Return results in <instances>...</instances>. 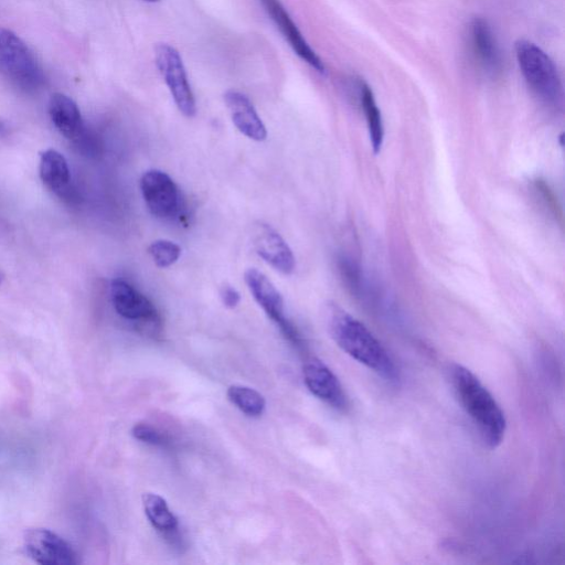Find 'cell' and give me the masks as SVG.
I'll list each match as a JSON object with an SVG mask.
<instances>
[{
	"label": "cell",
	"instance_id": "obj_1",
	"mask_svg": "<svg viewBox=\"0 0 565 565\" xmlns=\"http://www.w3.org/2000/svg\"><path fill=\"white\" fill-rule=\"evenodd\" d=\"M330 335L347 355L390 383L400 380L396 362L370 330L355 317L333 306L329 311Z\"/></svg>",
	"mask_w": 565,
	"mask_h": 565
},
{
	"label": "cell",
	"instance_id": "obj_2",
	"mask_svg": "<svg viewBox=\"0 0 565 565\" xmlns=\"http://www.w3.org/2000/svg\"><path fill=\"white\" fill-rule=\"evenodd\" d=\"M451 381L458 400L483 442L496 449L505 439L507 421L493 394L474 373L461 365L451 368Z\"/></svg>",
	"mask_w": 565,
	"mask_h": 565
},
{
	"label": "cell",
	"instance_id": "obj_3",
	"mask_svg": "<svg viewBox=\"0 0 565 565\" xmlns=\"http://www.w3.org/2000/svg\"><path fill=\"white\" fill-rule=\"evenodd\" d=\"M0 74L24 92H36L45 82L34 53L19 36L5 28L0 29Z\"/></svg>",
	"mask_w": 565,
	"mask_h": 565
},
{
	"label": "cell",
	"instance_id": "obj_4",
	"mask_svg": "<svg viewBox=\"0 0 565 565\" xmlns=\"http://www.w3.org/2000/svg\"><path fill=\"white\" fill-rule=\"evenodd\" d=\"M516 55L522 76L538 97L551 105H560L563 87L558 69L545 51L527 40L516 45Z\"/></svg>",
	"mask_w": 565,
	"mask_h": 565
},
{
	"label": "cell",
	"instance_id": "obj_5",
	"mask_svg": "<svg viewBox=\"0 0 565 565\" xmlns=\"http://www.w3.org/2000/svg\"><path fill=\"white\" fill-rule=\"evenodd\" d=\"M155 59L179 111L188 117L195 116L196 101L179 52L172 46L161 44L155 49Z\"/></svg>",
	"mask_w": 565,
	"mask_h": 565
},
{
	"label": "cell",
	"instance_id": "obj_6",
	"mask_svg": "<svg viewBox=\"0 0 565 565\" xmlns=\"http://www.w3.org/2000/svg\"><path fill=\"white\" fill-rule=\"evenodd\" d=\"M146 206L152 215L172 220L180 211V195L175 181L161 170H149L141 180Z\"/></svg>",
	"mask_w": 565,
	"mask_h": 565
},
{
	"label": "cell",
	"instance_id": "obj_7",
	"mask_svg": "<svg viewBox=\"0 0 565 565\" xmlns=\"http://www.w3.org/2000/svg\"><path fill=\"white\" fill-rule=\"evenodd\" d=\"M27 556L42 565L77 564L78 556L69 543L48 529H30L25 533Z\"/></svg>",
	"mask_w": 565,
	"mask_h": 565
},
{
	"label": "cell",
	"instance_id": "obj_8",
	"mask_svg": "<svg viewBox=\"0 0 565 565\" xmlns=\"http://www.w3.org/2000/svg\"><path fill=\"white\" fill-rule=\"evenodd\" d=\"M111 298L116 313L123 318L152 328L161 324V318L153 303L131 284L123 280L113 281Z\"/></svg>",
	"mask_w": 565,
	"mask_h": 565
},
{
	"label": "cell",
	"instance_id": "obj_9",
	"mask_svg": "<svg viewBox=\"0 0 565 565\" xmlns=\"http://www.w3.org/2000/svg\"><path fill=\"white\" fill-rule=\"evenodd\" d=\"M304 380L309 391L338 411L348 409V398L335 373L323 361L313 358L304 366Z\"/></svg>",
	"mask_w": 565,
	"mask_h": 565
},
{
	"label": "cell",
	"instance_id": "obj_10",
	"mask_svg": "<svg viewBox=\"0 0 565 565\" xmlns=\"http://www.w3.org/2000/svg\"><path fill=\"white\" fill-rule=\"evenodd\" d=\"M245 282L265 314L280 327L284 335L290 333L294 325L285 317L283 297L268 277L258 270L250 269L245 272Z\"/></svg>",
	"mask_w": 565,
	"mask_h": 565
},
{
	"label": "cell",
	"instance_id": "obj_11",
	"mask_svg": "<svg viewBox=\"0 0 565 565\" xmlns=\"http://www.w3.org/2000/svg\"><path fill=\"white\" fill-rule=\"evenodd\" d=\"M266 13L269 14L277 28L280 29L282 35L289 42L290 46L296 52V55L302 58L309 66L321 73H325V66L321 58L308 45L301 31L298 30L290 14L286 12L280 0H261Z\"/></svg>",
	"mask_w": 565,
	"mask_h": 565
},
{
	"label": "cell",
	"instance_id": "obj_12",
	"mask_svg": "<svg viewBox=\"0 0 565 565\" xmlns=\"http://www.w3.org/2000/svg\"><path fill=\"white\" fill-rule=\"evenodd\" d=\"M255 250L277 272L290 275L295 270V258L284 239L271 227L261 225L254 238Z\"/></svg>",
	"mask_w": 565,
	"mask_h": 565
},
{
	"label": "cell",
	"instance_id": "obj_13",
	"mask_svg": "<svg viewBox=\"0 0 565 565\" xmlns=\"http://www.w3.org/2000/svg\"><path fill=\"white\" fill-rule=\"evenodd\" d=\"M49 115L56 129L76 144L88 133L79 106L66 94L52 95L49 101Z\"/></svg>",
	"mask_w": 565,
	"mask_h": 565
},
{
	"label": "cell",
	"instance_id": "obj_14",
	"mask_svg": "<svg viewBox=\"0 0 565 565\" xmlns=\"http://www.w3.org/2000/svg\"><path fill=\"white\" fill-rule=\"evenodd\" d=\"M225 102L233 124L244 136L255 142L266 140L268 136L266 127L247 95L238 91H229L225 94Z\"/></svg>",
	"mask_w": 565,
	"mask_h": 565
},
{
	"label": "cell",
	"instance_id": "obj_15",
	"mask_svg": "<svg viewBox=\"0 0 565 565\" xmlns=\"http://www.w3.org/2000/svg\"><path fill=\"white\" fill-rule=\"evenodd\" d=\"M39 174L42 183L60 198H74L67 159L55 149L41 153Z\"/></svg>",
	"mask_w": 565,
	"mask_h": 565
},
{
	"label": "cell",
	"instance_id": "obj_16",
	"mask_svg": "<svg viewBox=\"0 0 565 565\" xmlns=\"http://www.w3.org/2000/svg\"><path fill=\"white\" fill-rule=\"evenodd\" d=\"M471 34L473 49L479 63L488 73H498L501 69V58L492 28L485 19L476 18L472 24Z\"/></svg>",
	"mask_w": 565,
	"mask_h": 565
},
{
	"label": "cell",
	"instance_id": "obj_17",
	"mask_svg": "<svg viewBox=\"0 0 565 565\" xmlns=\"http://www.w3.org/2000/svg\"><path fill=\"white\" fill-rule=\"evenodd\" d=\"M360 100L366 115L373 152L378 154L385 140V129H383L382 116L375 95L366 83L360 84Z\"/></svg>",
	"mask_w": 565,
	"mask_h": 565
},
{
	"label": "cell",
	"instance_id": "obj_18",
	"mask_svg": "<svg viewBox=\"0 0 565 565\" xmlns=\"http://www.w3.org/2000/svg\"><path fill=\"white\" fill-rule=\"evenodd\" d=\"M143 504L148 520L156 529L166 533L177 530L178 519L170 511L163 497L151 493L145 494Z\"/></svg>",
	"mask_w": 565,
	"mask_h": 565
},
{
	"label": "cell",
	"instance_id": "obj_19",
	"mask_svg": "<svg viewBox=\"0 0 565 565\" xmlns=\"http://www.w3.org/2000/svg\"><path fill=\"white\" fill-rule=\"evenodd\" d=\"M228 398L240 411L253 418L260 417L266 407V402L262 394L249 387H230L228 390Z\"/></svg>",
	"mask_w": 565,
	"mask_h": 565
},
{
	"label": "cell",
	"instance_id": "obj_20",
	"mask_svg": "<svg viewBox=\"0 0 565 565\" xmlns=\"http://www.w3.org/2000/svg\"><path fill=\"white\" fill-rule=\"evenodd\" d=\"M148 251L158 268L162 269L174 265L181 255L179 245L168 240L155 241Z\"/></svg>",
	"mask_w": 565,
	"mask_h": 565
},
{
	"label": "cell",
	"instance_id": "obj_21",
	"mask_svg": "<svg viewBox=\"0 0 565 565\" xmlns=\"http://www.w3.org/2000/svg\"><path fill=\"white\" fill-rule=\"evenodd\" d=\"M132 434L136 440L147 444L156 446H165L167 444L165 436L148 424H136Z\"/></svg>",
	"mask_w": 565,
	"mask_h": 565
},
{
	"label": "cell",
	"instance_id": "obj_22",
	"mask_svg": "<svg viewBox=\"0 0 565 565\" xmlns=\"http://www.w3.org/2000/svg\"><path fill=\"white\" fill-rule=\"evenodd\" d=\"M220 297L223 305L230 309L236 308L241 302V296L239 292L229 285L222 287Z\"/></svg>",
	"mask_w": 565,
	"mask_h": 565
},
{
	"label": "cell",
	"instance_id": "obj_23",
	"mask_svg": "<svg viewBox=\"0 0 565 565\" xmlns=\"http://www.w3.org/2000/svg\"><path fill=\"white\" fill-rule=\"evenodd\" d=\"M4 279H5V276H4L3 272L0 271V286L3 285Z\"/></svg>",
	"mask_w": 565,
	"mask_h": 565
},
{
	"label": "cell",
	"instance_id": "obj_24",
	"mask_svg": "<svg viewBox=\"0 0 565 565\" xmlns=\"http://www.w3.org/2000/svg\"><path fill=\"white\" fill-rule=\"evenodd\" d=\"M144 2H147V3H157V2H161V0H144Z\"/></svg>",
	"mask_w": 565,
	"mask_h": 565
}]
</instances>
